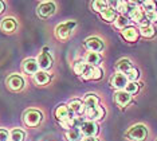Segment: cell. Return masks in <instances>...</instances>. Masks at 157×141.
<instances>
[{"mask_svg":"<svg viewBox=\"0 0 157 141\" xmlns=\"http://www.w3.org/2000/svg\"><path fill=\"white\" fill-rule=\"evenodd\" d=\"M3 11H4V3H3V2H0V14H2Z\"/></svg>","mask_w":157,"mask_h":141,"instance_id":"74e56055","label":"cell"},{"mask_svg":"<svg viewBox=\"0 0 157 141\" xmlns=\"http://www.w3.org/2000/svg\"><path fill=\"white\" fill-rule=\"evenodd\" d=\"M55 117L59 120V122H63V121H66V120H69L70 117V108H69V105H59L58 108H56V110H55Z\"/></svg>","mask_w":157,"mask_h":141,"instance_id":"7c38bea8","label":"cell"},{"mask_svg":"<svg viewBox=\"0 0 157 141\" xmlns=\"http://www.w3.org/2000/svg\"><path fill=\"white\" fill-rule=\"evenodd\" d=\"M114 101H116V104L118 106L124 108L132 101V96L129 93L125 92V90H118V92H116V94H114Z\"/></svg>","mask_w":157,"mask_h":141,"instance_id":"8fae6325","label":"cell"},{"mask_svg":"<svg viewBox=\"0 0 157 141\" xmlns=\"http://www.w3.org/2000/svg\"><path fill=\"white\" fill-rule=\"evenodd\" d=\"M128 23H129V20H128V18L124 16V15L117 16V19L114 20V26H116V28H120V30H124V28H126L128 27Z\"/></svg>","mask_w":157,"mask_h":141,"instance_id":"d4e9b609","label":"cell"},{"mask_svg":"<svg viewBox=\"0 0 157 141\" xmlns=\"http://www.w3.org/2000/svg\"><path fill=\"white\" fill-rule=\"evenodd\" d=\"M83 105H85V109H93V108L99 105V98L95 94H87V96L85 97Z\"/></svg>","mask_w":157,"mask_h":141,"instance_id":"e0dca14e","label":"cell"},{"mask_svg":"<svg viewBox=\"0 0 157 141\" xmlns=\"http://www.w3.org/2000/svg\"><path fill=\"white\" fill-rule=\"evenodd\" d=\"M85 70H86V63H85V61H78V62L74 63V71H75L78 75L82 77V74L85 73Z\"/></svg>","mask_w":157,"mask_h":141,"instance_id":"83f0119b","label":"cell"},{"mask_svg":"<svg viewBox=\"0 0 157 141\" xmlns=\"http://www.w3.org/2000/svg\"><path fill=\"white\" fill-rule=\"evenodd\" d=\"M126 137L130 141H144L148 137V129L142 124H136L126 132Z\"/></svg>","mask_w":157,"mask_h":141,"instance_id":"6da1fadb","label":"cell"},{"mask_svg":"<svg viewBox=\"0 0 157 141\" xmlns=\"http://www.w3.org/2000/svg\"><path fill=\"white\" fill-rule=\"evenodd\" d=\"M116 69H117V73L126 74L130 69H133V66H132V62L128 59V58H122V59H120L118 62H117Z\"/></svg>","mask_w":157,"mask_h":141,"instance_id":"2e32d148","label":"cell"},{"mask_svg":"<svg viewBox=\"0 0 157 141\" xmlns=\"http://www.w3.org/2000/svg\"><path fill=\"white\" fill-rule=\"evenodd\" d=\"M69 108H70V110L73 112V113H75V114H82L85 112V105H83V102H82L81 100H73L70 102Z\"/></svg>","mask_w":157,"mask_h":141,"instance_id":"ffe728a7","label":"cell"},{"mask_svg":"<svg viewBox=\"0 0 157 141\" xmlns=\"http://www.w3.org/2000/svg\"><path fill=\"white\" fill-rule=\"evenodd\" d=\"M85 46H86V49L89 50V51L98 53V54L101 53L103 49H105V45H103V42L99 38H97V37L87 38L86 42H85Z\"/></svg>","mask_w":157,"mask_h":141,"instance_id":"52a82bcc","label":"cell"},{"mask_svg":"<svg viewBox=\"0 0 157 141\" xmlns=\"http://www.w3.org/2000/svg\"><path fill=\"white\" fill-rule=\"evenodd\" d=\"M81 137H82V132L81 128H78V126H74V128H71L66 132V139L69 141H79Z\"/></svg>","mask_w":157,"mask_h":141,"instance_id":"d6986e66","label":"cell"},{"mask_svg":"<svg viewBox=\"0 0 157 141\" xmlns=\"http://www.w3.org/2000/svg\"><path fill=\"white\" fill-rule=\"evenodd\" d=\"M36 61H38L39 67L42 69V71H46V70H48V69H51V66H52V57H51V54L48 53L47 47H44L43 51L38 55Z\"/></svg>","mask_w":157,"mask_h":141,"instance_id":"5b68a950","label":"cell"},{"mask_svg":"<svg viewBox=\"0 0 157 141\" xmlns=\"http://www.w3.org/2000/svg\"><path fill=\"white\" fill-rule=\"evenodd\" d=\"M145 16H146V19L149 20V23H157V10L146 11Z\"/></svg>","mask_w":157,"mask_h":141,"instance_id":"4dcf8cb0","label":"cell"},{"mask_svg":"<svg viewBox=\"0 0 157 141\" xmlns=\"http://www.w3.org/2000/svg\"><path fill=\"white\" fill-rule=\"evenodd\" d=\"M140 34L142 35L144 38H153L156 35V28L149 24V26H144V27H140Z\"/></svg>","mask_w":157,"mask_h":141,"instance_id":"603a6c76","label":"cell"},{"mask_svg":"<svg viewBox=\"0 0 157 141\" xmlns=\"http://www.w3.org/2000/svg\"><path fill=\"white\" fill-rule=\"evenodd\" d=\"M55 10H56L55 3H52V2L40 3V4L38 6V15H39V18H42V19H47V18L54 15Z\"/></svg>","mask_w":157,"mask_h":141,"instance_id":"277c9868","label":"cell"},{"mask_svg":"<svg viewBox=\"0 0 157 141\" xmlns=\"http://www.w3.org/2000/svg\"><path fill=\"white\" fill-rule=\"evenodd\" d=\"M101 18L105 22H114L117 19V12L114 8H108L106 11H103L101 14Z\"/></svg>","mask_w":157,"mask_h":141,"instance_id":"cb8c5ba5","label":"cell"},{"mask_svg":"<svg viewBox=\"0 0 157 141\" xmlns=\"http://www.w3.org/2000/svg\"><path fill=\"white\" fill-rule=\"evenodd\" d=\"M7 86L13 92H19L24 88V79L19 74H12L7 78Z\"/></svg>","mask_w":157,"mask_h":141,"instance_id":"8992f818","label":"cell"},{"mask_svg":"<svg viewBox=\"0 0 157 141\" xmlns=\"http://www.w3.org/2000/svg\"><path fill=\"white\" fill-rule=\"evenodd\" d=\"M50 79H51V77H50V74L48 73H46V71H38L36 74L34 75V81L36 82L38 85H40V86H43V85H47L48 82H50Z\"/></svg>","mask_w":157,"mask_h":141,"instance_id":"ac0fdd59","label":"cell"},{"mask_svg":"<svg viewBox=\"0 0 157 141\" xmlns=\"http://www.w3.org/2000/svg\"><path fill=\"white\" fill-rule=\"evenodd\" d=\"M82 78L83 79H91L93 78V67H86L85 73L82 74Z\"/></svg>","mask_w":157,"mask_h":141,"instance_id":"d590c367","label":"cell"},{"mask_svg":"<svg viewBox=\"0 0 157 141\" xmlns=\"http://www.w3.org/2000/svg\"><path fill=\"white\" fill-rule=\"evenodd\" d=\"M126 78H128V81H130V82H136L138 79V77H140V71L137 70V69H130L129 71H128L126 74Z\"/></svg>","mask_w":157,"mask_h":141,"instance_id":"f1b7e54d","label":"cell"},{"mask_svg":"<svg viewBox=\"0 0 157 141\" xmlns=\"http://www.w3.org/2000/svg\"><path fill=\"white\" fill-rule=\"evenodd\" d=\"M59 124H60V126H62L63 129H67V131H69V129H71V128H74V126H75V120L71 117V118H69V120H66L63 122H59Z\"/></svg>","mask_w":157,"mask_h":141,"instance_id":"1f68e13d","label":"cell"},{"mask_svg":"<svg viewBox=\"0 0 157 141\" xmlns=\"http://www.w3.org/2000/svg\"><path fill=\"white\" fill-rule=\"evenodd\" d=\"M110 84H112L114 89L122 90L126 88V85H128V78H126V75L122 73H116L112 77V79H110Z\"/></svg>","mask_w":157,"mask_h":141,"instance_id":"9c48e42d","label":"cell"},{"mask_svg":"<svg viewBox=\"0 0 157 141\" xmlns=\"http://www.w3.org/2000/svg\"><path fill=\"white\" fill-rule=\"evenodd\" d=\"M93 8L94 11H97V12H103V11H106L109 8V3L108 2H102V0H97V2L93 3Z\"/></svg>","mask_w":157,"mask_h":141,"instance_id":"484cf974","label":"cell"},{"mask_svg":"<svg viewBox=\"0 0 157 141\" xmlns=\"http://www.w3.org/2000/svg\"><path fill=\"white\" fill-rule=\"evenodd\" d=\"M156 141H157V140H156Z\"/></svg>","mask_w":157,"mask_h":141,"instance_id":"f35d334b","label":"cell"},{"mask_svg":"<svg viewBox=\"0 0 157 141\" xmlns=\"http://www.w3.org/2000/svg\"><path fill=\"white\" fill-rule=\"evenodd\" d=\"M23 70L26 71L27 74H36L39 71V65H38V61L36 59H33V58H30V59H26L23 63Z\"/></svg>","mask_w":157,"mask_h":141,"instance_id":"4fadbf2b","label":"cell"},{"mask_svg":"<svg viewBox=\"0 0 157 141\" xmlns=\"http://www.w3.org/2000/svg\"><path fill=\"white\" fill-rule=\"evenodd\" d=\"M10 140V132L6 129H0V141H8Z\"/></svg>","mask_w":157,"mask_h":141,"instance_id":"e575fe53","label":"cell"},{"mask_svg":"<svg viewBox=\"0 0 157 141\" xmlns=\"http://www.w3.org/2000/svg\"><path fill=\"white\" fill-rule=\"evenodd\" d=\"M77 27V22L75 20H69V22H65V23H60L58 27H56V37L59 39H67L70 37L71 34H73V31L75 30Z\"/></svg>","mask_w":157,"mask_h":141,"instance_id":"7a4b0ae2","label":"cell"},{"mask_svg":"<svg viewBox=\"0 0 157 141\" xmlns=\"http://www.w3.org/2000/svg\"><path fill=\"white\" fill-rule=\"evenodd\" d=\"M125 92L129 93L130 96H133V94H136L138 92V84L137 82H128L126 88H125Z\"/></svg>","mask_w":157,"mask_h":141,"instance_id":"f546056e","label":"cell"},{"mask_svg":"<svg viewBox=\"0 0 157 141\" xmlns=\"http://www.w3.org/2000/svg\"><path fill=\"white\" fill-rule=\"evenodd\" d=\"M10 137H11V141H24L26 140V133L22 129L16 128L12 129L11 133H10Z\"/></svg>","mask_w":157,"mask_h":141,"instance_id":"7402d4cb","label":"cell"},{"mask_svg":"<svg viewBox=\"0 0 157 141\" xmlns=\"http://www.w3.org/2000/svg\"><path fill=\"white\" fill-rule=\"evenodd\" d=\"M85 113L91 121H98V120H102L103 116H105V109L98 105V106L93 108V109H85Z\"/></svg>","mask_w":157,"mask_h":141,"instance_id":"30bf717a","label":"cell"},{"mask_svg":"<svg viewBox=\"0 0 157 141\" xmlns=\"http://www.w3.org/2000/svg\"><path fill=\"white\" fill-rule=\"evenodd\" d=\"M83 141H99V140L95 139V137H86V139H83Z\"/></svg>","mask_w":157,"mask_h":141,"instance_id":"8d00e7d4","label":"cell"},{"mask_svg":"<svg viewBox=\"0 0 157 141\" xmlns=\"http://www.w3.org/2000/svg\"><path fill=\"white\" fill-rule=\"evenodd\" d=\"M42 113L39 110H35V109H30L26 112V114H24L23 120H24V124L27 126H30V128H34V126H38L40 124L42 121Z\"/></svg>","mask_w":157,"mask_h":141,"instance_id":"3957f363","label":"cell"},{"mask_svg":"<svg viewBox=\"0 0 157 141\" xmlns=\"http://www.w3.org/2000/svg\"><path fill=\"white\" fill-rule=\"evenodd\" d=\"M142 7H144L146 11H153V10H156V2H153V0L142 2Z\"/></svg>","mask_w":157,"mask_h":141,"instance_id":"836d02e7","label":"cell"},{"mask_svg":"<svg viewBox=\"0 0 157 141\" xmlns=\"http://www.w3.org/2000/svg\"><path fill=\"white\" fill-rule=\"evenodd\" d=\"M101 61H102V58L98 53H91L90 51L86 55V63H89L91 67H97L98 65L101 63Z\"/></svg>","mask_w":157,"mask_h":141,"instance_id":"44dd1931","label":"cell"},{"mask_svg":"<svg viewBox=\"0 0 157 141\" xmlns=\"http://www.w3.org/2000/svg\"><path fill=\"white\" fill-rule=\"evenodd\" d=\"M113 4H114V7H116L114 10H117L121 14L129 12V4H128V2H114Z\"/></svg>","mask_w":157,"mask_h":141,"instance_id":"4316f807","label":"cell"},{"mask_svg":"<svg viewBox=\"0 0 157 141\" xmlns=\"http://www.w3.org/2000/svg\"><path fill=\"white\" fill-rule=\"evenodd\" d=\"M103 77V71L99 69L98 66L97 67H93V78L91 79H95V81H98V79H101Z\"/></svg>","mask_w":157,"mask_h":141,"instance_id":"d6a6232c","label":"cell"},{"mask_svg":"<svg viewBox=\"0 0 157 141\" xmlns=\"http://www.w3.org/2000/svg\"><path fill=\"white\" fill-rule=\"evenodd\" d=\"M16 20L13 19V18H4V19L2 20V23H0V27H2V30L4 32H8V34H11L16 30Z\"/></svg>","mask_w":157,"mask_h":141,"instance_id":"5bb4252c","label":"cell"},{"mask_svg":"<svg viewBox=\"0 0 157 141\" xmlns=\"http://www.w3.org/2000/svg\"><path fill=\"white\" fill-rule=\"evenodd\" d=\"M81 132L86 137H95L98 133V125L95 124V121H86L81 125Z\"/></svg>","mask_w":157,"mask_h":141,"instance_id":"ba28073f","label":"cell"},{"mask_svg":"<svg viewBox=\"0 0 157 141\" xmlns=\"http://www.w3.org/2000/svg\"><path fill=\"white\" fill-rule=\"evenodd\" d=\"M138 30L137 28H134V27H129L128 26L126 28H124L122 30V37L125 41H128V42H136L138 39Z\"/></svg>","mask_w":157,"mask_h":141,"instance_id":"9a60e30c","label":"cell"}]
</instances>
